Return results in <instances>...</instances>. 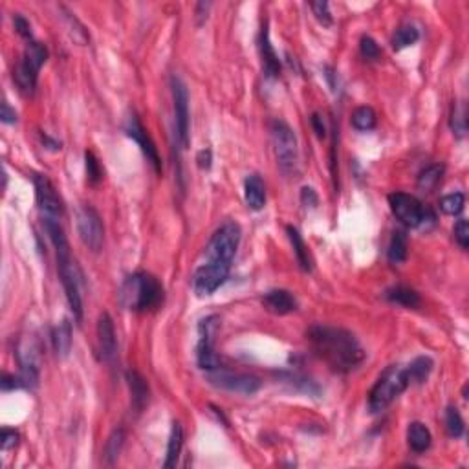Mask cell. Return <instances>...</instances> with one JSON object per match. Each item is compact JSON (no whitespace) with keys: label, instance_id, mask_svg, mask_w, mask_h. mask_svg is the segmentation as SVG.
<instances>
[{"label":"cell","instance_id":"1","mask_svg":"<svg viewBox=\"0 0 469 469\" xmlns=\"http://www.w3.org/2000/svg\"><path fill=\"white\" fill-rule=\"evenodd\" d=\"M308 339L313 352L338 372H350L365 360L360 341L349 330L318 324L308 330Z\"/></svg>","mask_w":469,"mask_h":469},{"label":"cell","instance_id":"2","mask_svg":"<svg viewBox=\"0 0 469 469\" xmlns=\"http://www.w3.org/2000/svg\"><path fill=\"white\" fill-rule=\"evenodd\" d=\"M163 301V288L158 279L151 273H134L127 277L121 284L120 302L121 306L134 310V312H147L160 306Z\"/></svg>","mask_w":469,"mask_h":469},{"label":"cell","instance_id":"3","mask_svg":"<svg viewBox=\"0 0 469 469\" xmlns=\"http://www.w3.org/2000/svg\"><path fill=\"white\" fill-rule=\"evenodd\" d=\"M411 385L405 367L391 365L383 370V374L378 378L374 387L370 389L369 394V409L370 412L385 411L396 400L407 387Z\"/></svg>","mask_w":469,"mask_h":469},{"label":"cell","instance_id":"4","mask_svg":"<svg viewBox=\"0 0 469 469\" xmlns=\"http://www.w3.org/2000/svg\"><path fill=\"white\" fill-rule=\"evenodd\" d=\"M48 59V48L42 42L32 41L26 46V52L22 59L17 64L13 77L24 95H33L37 89V77H39V70Z\"/></svg>","mask_w":469,"mask_h":469},{"label":"cell","instance_id":"5","mask_svg":"<svg viewBox=\"0 0 469 469\" xmlns=\"http://www.w3.org/2000/svg\"><path fill=\"white\" fill-rule=\"evenodd\" d=\"M271 140L275 149L277 163L282 172L295 171L299 162V147L297 136L286 121L273 120L271 121Z\"/></svg>","mask_w":469,"mask_h":469},{"label":"cell","instance_id":"6","mask_svg":"<svg viewBox=\"0 0 469 469\" xmlns=\"http://www.w3.org/2000/svg\"><path fill=\"white\" fill-rule=\"evenodd\" d=\"M240 237H242V231H240V226L237 222H226V224L220 226L209 240L208 248H205L208 261L231 264V261L237 255V250H239Z\"/></svg>","mask_w":469,"mask_h":469},{"label":"cell","instance_id":"7","mask_svg":"<svg viewBox=\"0 0 469 469\" xmlns=\"http://www.w3.org/2000/svg\"><path fill=\"white\" fill-rule=\"evenodd\" d=\"M389 205H391V211L394 213V217L407 228H422L429 219H434L431 211L412 194H389Z\"/></svg>","mask_w":469,"mask_h":469},{"label":"cell","instance_id":"8","mask_svg":"<svg viewBox=\"0 0 469 469\" xmlns=\"http://www.w3.org/2000/svg\"><path fill=\"white\" fill-rule=\"evenodd\" d=\"M172 92V109H174V125H176V136L182 147L189 145V131H191V114H189V92L187 86L178 75L171 77Z\"/></svg>","mask_w":469,"mask_h":469},{"label":"cell","instance_id":"9","mask_svg":"<svg viewBox=\"0 0 469 469\" xmlns=\"http://www.w3.org/2000/svg\"><path fill=\"white\" fill-rule=\"evenodd\" d=\"M77 231L81 240H83V244L89 250L98 253L103 248V220H101L100 213L92 205H89V203L81 205V209L77 211Z\"/></svg>","mask_w":469,"mask_h":469},{"label":"cell","instance_id":"10","mask_svg":"<svg viewBox=\"0 0 469 469\" xmlns=\"http://www.w3.org/2000/svg\"><path fill=\"white\" fill-rule=\"evenodd\" d=\"M231 264H224V262H213L208 261V264L200 266L194 271L193 275V288L194 293L199 297H205L211 295L219 290L230 277Z\"/></svg>","mask_w":469,"mask_h":469},{"label":"cell","instance_id":"11","mask_svg":"<svg viewBox=\"0 0 469 469\" xmlns=\"http://www.w3.org/2000/svg\"><path fill=\"white\" fill-rule=\"evenodd\" d=\"M57 270L61 282H63L64 293H66L68 306L72 310L73 318L81 321L83 319V301H81V292H79V277L72 257H57Z\"/></svg>","mask_w":469,"mask_h":469},{"label":"cell","instance_id":"12","mask_svg":"<svg viewBox=\"0 0 469 469\" xmlns=\"http://www.w3.org/2000/svg\"><path fill=\"white\" fill-rule=\"evenodd\" d=\"M209 381L214 387L237 392V394H255L261 389V380L257 376L230 372V370H222L220 367L209 372Z\"/></svg>","mask_w":469,"mask_h":469},{"label":"cell","instance_id":"13","mask_svg":"<svg viewBox=\"0 0 469 469\" xmlns=\"http://www.w3.org/2000/svg\"><path fill=\"white\" fill-rule=\"evenodd\" d=\"M217 321L219 318L217 315H209V318L202 319L199 327V347H196V361H199V367L202 370H211L219 369V358L214 354L213 347V335L214 330H217Z\"/></svg>","mask_w":469,"mask_h":469},{"label":"cell","instance_id":"14","mask_svg":"<svg viewBox=\"0 0 469 469\" xmlns=\"http://www.w3.org/2000/svg\"><path fill=\"white\" fill-rule=\"evenodd\" d=\"M33 187H35L37 203H39V209L44 214V219H61L64 213L63 200L53 187V183L44 174H33Z\"/></svg>","mask_w":469,"mask_h":469},{"label":"cell","instance_id":"15","mask_svg":"<svg viewBox=\"0 0 469 469\" xmlns=\"http://www.w3.org/2000/svg\"><path fill=\"white\" fill-rule=\"evenodd\" d=\"M125 132L131 140H134L136 143H138L141 152L145 154L147 162L151 163L152 167H154V171L162 172V160H160V154H158L156 145H154V141L151 140V136L147 134V131L143 129V125H141V121L138 120L134 114L129 116Z\"/></svg>","mask_w":469,"mask_h":469},{"label":"cell","instance_id":"16","mask_svg":"<svg viewBox=\"0 0 469 469\" xmlns=\"http://www.w3.org/2000/svg\"><path fill=\"white\" fill-rule=\"evenodd\" d=\"M98 347L103 361H112L118 352V339H116L114 321L109 312H103L98 321Z\"/></svg>","mask_w":469,"mask_h":469},{"label":"cell","instance_id":"17","mask_svg":"<svg viewBox=\"0 0 469 469\" xmlns=\"http://www.w3.org/2000/svg\"><path fill=\"white\" fill-rule=\"evenodd\" d=\"M262 304L270 310L271 313L277 315H286V313L293 312L297 308V301L292 293L286 290H271L262 297Z\"/></svg>","mask_w":469,"mask_h":469},{"label":"cell","instance_id":"18","mask_svg":"<svg viewBox=\"0 0 469 469\" xmlns=\"http://www.w3.org/2000/svg\"><path fill=\"white\" fill-rule=\"evenodd\" d=\"M244 200L248 208L261 211L266 203V185L259 174H250L244 182Z\"/></svg>","mask_w":469,"mask_h":469},{"label":"cell","instance_id":"19","mask_svg":"<svg viewBox=\"0 0 469 469\" xmlns=\"http://www.w3.org/2000/svg\"><path fill=\"white\" fill-rule=\"evenodd\" d=\"M261 57H262V66H264V72H266L268 77H279L281 75V61H279V55L273 50V44L270 41V32H268V26H262L261 32Z\"/></svg>","mask_w":469,"mask_h":469},{"label":"cell","instance_id":"20","mask_svg":"<svg viewBox=\"0 0 469 469\" xmlns=\"http://www.w3.org/2000/svg\"><path fill=\"white\" fill-rule=\"evenodd\" d=\"M127 383L131 389L132 407L136 409V412H141L149 402V385H147L145 378L136 370H127Z\"/></svg>","mask_w":469,"mask_h":469},{"label":"cell","instance_id":"21","mask_svg":"<svg viewBox=\"0 0 469 469\" xmlns=\"http://www.w3.org/2000/svg\"><path fill=\"white\" fill-rule=\"evenodd\" d=\"M407 440H409V448L414 453H425L431 448L433 436H431V431L422 422H412L409 429H407Z\"/></svg>","mask_w":469,"mask_h":469},{"label":"cell","instance_id":"22","mask_svg":"<svg viewBox=\"0 0 469 469\" xmlns=\"http://www.w3.org/2000/svg\"><path fill=\"white\" fill-rule=\"evenodd\" d=\"M183 448V429L182 423L174 422L171 427V434H169L167 442V454H165V462H163V468L171 469L176 466L178 459H180V453H182Z\"/></svg>","mask_w":469,"mask_h":469},{"label":"cell","instance_id":"23","mask_svg":"<svg viewBox=\"0 0 469 469\" xmlns=\"http://www.w3.org/2000/svg\"><path fill=\"white\" fill-rule=\"evenodd\" d=\"M52 341L53 350L57 352L59 358H68L70 350H72V323H70L68 319H63V321L55 327Z\"/></svg>","mask_w":469,"mask_h":469},{"label":"cell","instance_id":"24","mask_svg":"<svg viewBox=\"0 0 469 469\" xmlns=\"http://www.w3.org/2000/svg\"><path fill=\"white\" fill-rule=\"evenodd\" d=\"M44 228H46V233L50 237V240H52L57 257L70 255V244H68L66 234H64L63 226L59 224V220L44 219Z\"/></svg>","mask_w":469,"mask_h":469},{"label":"cell","instance_id":"25","mask_svg":"<svg viewBox=\"0 0 469 469\" xmlns=\"http://www.w3.org/2000/svg\"><path fill=\"white\" fill-rule=\"evenodd\" d=\"M286 233L290 237V242L293 246V251H295V257H297L299 266L302 271H312V259H310V253H308V246L304 244V240L299 234V231L293 228V226H288Z\"/></svg>","mask_w":469,"mask_h":469},{"label":"cell","instance_id":"26","mask_svg":"<svg viewBox=\"0 0 469 469\" xmlns=\"http://www.w3.org/2000/svg\"><path fill=\"white\" fill-rule=\"evenodd\" d=\"M385 297L391 302H396V304L405 306V308H418L420 306V302H422L420 295H418L412 288H407V286L389 288V290L385 292Z\"/></svg>","mask_w":469,"mask_h":469},{"label":"cell","instance_id":"27","mask_svg":"<svg viewBox=\"0 0 469 469\" xmlns=\"http://www.w3.org/2000/svg\"><path fill=\"white\" fill-rule=\"evenodd\" d=\"M407 369V376H409V381L411 383H423V381L427 380L429 374H431V370H433V360L427 358V356H420L416 360L412 361L411 365L405 367Z\"/></svg>","mask_w":469,"mask_h":469},{"label":"cell","instance_id":"28","mask_svg":"<svg viewBox=\"0 0 469 469\" xmlns=\"http://www.w3.org/2000/svg\"><path fill=\"white\" fill-rule=\"evenodd\" d=\"M407 250H409V246H407V234L403 231H394L391 244H389V250H387L389 261L394 262V264L403 262L407 259Z\"/></svg>","mask_w":469,"mask_h":469},{"label":"cell","instance_id":"29","mask_svg":"<svg viewBox=\"0 0 469 469\" xmlns=\"http://www.w3.org/2000/svg\"><path fill=\"white\" fill-rule=\"evenodd\" d=\"M350 121H352V127H354V129H358V131L361 132H367L374 129L378 118H376L374 109H370V107H360V109H356L354 112H352V120Z\"/></svg>","mask_w":469,"mask_h":469},{"label":"cell","instance_id":"30","mask_svg":"<svg viewBox=\"0 0 469 469\" xmlns=\"http://www.w3.org/2000/svg\"><path fill=\"white\" fill-rule=\"evenodd\" d=\"M443 174V165L440 163H433V165H429V167L423 169L420 174H418V187L423 189V191H431L440 183Z\"/></svg>","mask_w":469,"mask_h":469},{"label":"cell","instance_id":"31","mask_svg":"<svg viewBox=\"0 0 469 469\" xmlns=\"http://www.w3.org/2000/svg\"><path fill=\"white\" fill-rule=\"evenodd\" d=\"M418 39H420V32L416 30V26L403 24V26L398 28L394 37H392V48L394 50H403L407 46H412Z\"/></svg>","mask_w":469,"mask_h":469},{"label":"cell","instance_id":"32","mask_svg":"<svg viewBox=\"0 0 469 469\" xmlns=\"http://www.w3.org/2000/svg\"><path fill=\"white\" fill-rule=\"evenodd\" d=\"M123 443H125V433H123L121 429L112 431V434H110L107 443H104V459H107L109 464H114L116 460H118Z\"/></svg>","mask_w":469,"mask_h":469},{"label":"cell","instance_id":"33","mask_svg":"<svg viewBox=\"0 0 469 469\" xmlns=\"http://www.w3.org/2000/svg\"><path fill=\"white\" fill-rule=\"evenodd\" d=\"M84 167H86V178L92 185H98L103 180V169H101L100 160L95 158L94 152H84Z\"/></svg>","mask_w":469,"mask_h":469},{"label":"cell","instance_id":"34","mask_svg":"<svg viewBox=\"0 0 469 469\" xmlns=\"http://www.w3.org/2000/svg\"><path fill=\"white\" fill-rule=\"evenodd\" d=\"M445 427H448V433L453 438H459L464 434V420L460 416L457 407H449L445 411Z\"/></svg>","mask_w":469,"mask_h":469},{"label":"cell","instance_id":"35","mask_svg":"<svg viewBox=\"0 0 469 469\" xmlns=\"http://www.w3.org/2000/svg\"><path fill=\"white\" fill-rule=\"evenodd\" d=\"M466 196L462 193H451L445 194L440 199V209H442L445 214H459L462 209H464Z\"/></svg>","mask_w":469,"mask_h":469},{"label":"cell","instance_id":"36","mask_svg":"<svg viewBox=\"0 0 469 469\" xmlns=\"http://www.w3.org/2000/svg\"><path fill=\"white\" fill-rule=\"evenodd\" d=\"M451 129L459 138L466 134L468 131V118H466V104L459 103L453 107V114H451Z\"/></svg>","mask_w":469,"mask_h":469},{"label":"cell","instance_id":"37","mask_svg":"<svg viewBox=\"0 0 469 469\" xmlns=\"http://www.w3.org/2000/svg\"><path fill=\"white\" fill-rule=\"evenodd\" d=\"M360 50H361V55H363L365 59H369V61H378V59L381 57V50H380V46H378V42H376L374 39L369 35L361 37Z\"/></svg>","mask_w":469,"mask_h":469},{"label":"cell","instance_id":"38","mask_svg":"<svg viewBox=\"0 0 469 469\" xmlns=\"http://www.w3.org/2000/svg\"><path fill=\"white\" fill-rule=\"evenodd\" d=\"M310 8H312L315 19H318L323 26H332V13H330L329 2H324V0H319V2H310Z\"/></svg>","mask_w":469,"mask_h":469},{"label":"cell","instance_id":"39","mask_svg":"<svg viewBox=\"0 0 469 469\" xmlns=\"http://www.w3.org/2000/svg\"><path fill=\"white\" fill-rule=\"evenodd\" d=\"M454 240L459 242V246L462 250H468L469 248V224L468 220H459L457 226H454Z\"/></svg>","mask_w":469,"mask_h":469},{"label":"cell","instance_id":"40","mask_svg":"<svg viewBox=\"0 0 469 469\" xmlns=\"http://www.w3.org/2000/svg\"><path fill=\"white\" fill-rule=\"evenodd\" d=\"M17 442H19V433L17 431H13V429H2V436H0V448H2V451L15 448Z\"/></svg>","mask_w":469,"mask_h":469},{"label":"cell","instance_id":"41","mask_svg":"<svg viewBox=\"0 0 469 469\" xmlns=\"http://www.w3.org/2000/svg\"><path fill=\"white\" fill-rule=\"evenodd\" d=\"M0 387H2V391H13V389H21V387H24V383H22L21 376L4 374L2 376V380H0Z\"/></svg>","mask_w":469,"mask_h":469},{"label":"cell","instance_id":"42","mask_svg":"<svg viewBox=\"0 0 469 469\" xmlns=\"http://www.w3.org/2000/svg\"><path fill=\"white\" fill-rule=\"evenodd\" d=\"M13 24H15V30L19 32V35H22L24 39H32V26H30V22L24 17L17 15L13 19Z\"/></svg>","mask_w":469,"mask_h":469},{"label":"cell","instance_id":"43","mask_svg":"<svg viewBox=\"0 0 469 469\" xmlns=\"http://www.w3.org/2000/svg\"><path fill=\"white\" fill-rule=\"evenodd\" d=\"M301 202L306 205V208H315L318 205V194L312 187H302L301 191Z\"/></svg>","mask_w":469,"mask_h":469},{"label":"cell","instance_id":"44","mask_svg":"<svg viewBox=\"0 0 469 469\" xmlns=\"http://www.w3.org/2000/svg\"><path fill=\"white\" fill-rule=\"evenodd\" d=\"M0 120H2V123H8V125L17 121V112L6 101L2 103V109H0Z\"/></svg>","mask_w":469,"mask_h":469},{"label":"cell","instance_id":"45","mask_svg":"<svg viewBox=\"0 0 469 469\" xmlns=\"http://www.w3.org/2000/svg\"><path fill=\"white\" fill-rule=\"evenodd\" d=\"M312 127H313V131H315V134H318L319 138H324V136H327V125H324L323 116L318 114V112H315V114H312Z\"/></svg>","mask_w":469,"mask_h":469},{"label":"cell","instance_id":"46","mask_svg":"<svg viewBox=\"0 0 469 469\" xmlns=\"http://www.w3.org/2000/svg\"><path fill=\"white\" fill-rule=\"evenodd\" d=\"M211 160H213V154L209 149H203V151L199 152V156H196V162H199L200 169H209L211 167Z\"/></svg>","mask_w":469,"mask_h":469},{"label":"cell","instance_id":"47","mask_svg":"<svg viewBox=\"0 0 469 469\" xmlns=\"http://www.w3.org/2000/svg\"><path fill=\"white\" fill-rule=\"evenodd\" d=\"M41 141L42 145L46 147V149H50V151H61V141L50 138L46 132H41Z\"/></svg>","mask_w":469,"mask_h":469}]
</instances>
